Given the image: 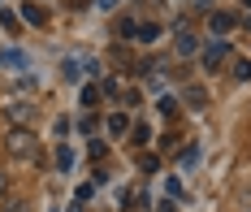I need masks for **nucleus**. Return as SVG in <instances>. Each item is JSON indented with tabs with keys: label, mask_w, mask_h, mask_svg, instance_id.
Masks as SVG:
<instances>
[{
	"label": "nucleus",
	"mask_w": 251,
	"mask_h": 212,
	"mask_svg": "<svg viewBox=\"0 0 251 212\" xmlns=\"http://www.w3.org/2000/svg\"><path fill=\"white\" fill-rule=\"evenodd\" d=\"M4 147H9V156H18V160H30L35 156V139L26 130H13L9 139H4Z\"/></svg>",
	"instance_id": "1"
},
{
	"label": "nucleus",
	"mask_w": 251,
	"mask_h": 212,
	"mask_svg": "<svg viewBox=\"0 0 251 212\" xmlns=\"http://www.w3.org/2000/svg\"><path fill=\"white\" fill-rule=\"evenodd\" d=\"M0 65H18V70H22V65H26V52H0Z\"/></svg>",
	"instance_id": "2"
},
{
	"label": "nucleus",
	"mask_w": 251,
	"mask_h": 212,
	"mask_svg": "<svg viewBox=\"0 0 251 212\" xmlns=\"http://www.w3.org/2000/svg\"><path fill=\"white\" fill-rule=\"evenodd\" d=\"M9 113H13L18 121H26V117H30V104H26V100H18V104H9Z\"/></svg>",
	"instance_id": "3"
},
{
	"label": "nucleus",
	"mask_w": 251,
	"mask_h": 212,
	"mask_svg": "<svg viewBox=\"0 0 251 212\" xmlns=\"http://www.w3.org/2000/svg\"><path fill=\"white\" fill-rule=\"evenodd\" d=\"M177 52H195V39L191 35H177Z\"/></svg>",
	"instance_id": "4"
},
{
	"label": "nucleus",
	"mask_w": 251,
	"mask_h": 212,
	"mask_svg": "<svg viewBox=\"0 0 251 212\" xmlns=\"http://www.w3.org/2000/svg\"><path fill=\"white\" fill-rule=\"evenodd\" d=\"M221 56H226V44H217V48H208V65H217Z\"/></svg>",
	"instance_id": "5"
},
{
	"label": "nucleus",
	"mask_w": 251,
	"mask_h": 212,
	"mask_svg": "<svg viewBox=\"0 0 251 212\" xmlns=\"http://www.w3.org/2000/svg\"><path fill=\"white\" fill-rule=\"evenodd\" d=\"M229 26H234V22H229L226 13H217V18H212V30H229Z\"/></svg>",
	"instance_id": "6"
},
{
	"label": "nucleus",
	"mask_w": 251,
	"mask_h": 212,
	"mask_svg": "<svg viewBox=\"0 0 251 212\" xmlns=\"http://www.w3.org/2000/svg\"><path fill=\"white\" fill-rule=\"evenodd\" d=\"M234 74H238V78H251V61H238V65H234Z\"/></svg>",
	"instance_id": "7"
},
{
	"label": "nucleus",
	"mask_w": 251,
	"mask_h": 212,
	"mask_svg": "<svg viewBox=\"0 0 251 212\" xmlns=\"http://www.w3.org/2000/svg\"><path fill=\"white\" fill-rule=\"evenodd\" d=\"M4 212H30V208H26V204H9Z\"/></svg>",
	"instance_id": "8"
},
{
	"label": "nucleus",
	"mask_w": 251,
	"mask_h": 212,
	"mask_svg": "<svg viewBox=\"0 0 251 212\" xmlns=\"http://www.w3.org/2000/svg\"><path fill=\"white\" fill-rule=\"evenodd\" d=\"M100 4H104V9H113V4H117V0H100Z\"/></svg>",
	"instance_id": "9"
}]
</instances>
